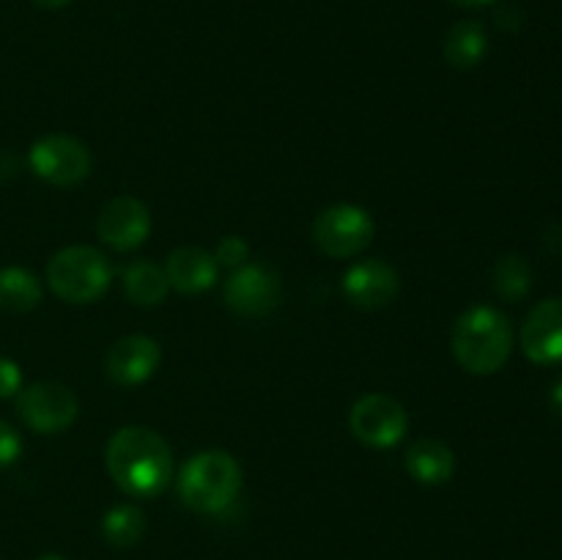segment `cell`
I'll return each mask as SVG.
<instances>
[{
    "mask_svg": "<svg viewBox=\"0 0 562 560\" xmlns=\"http://www.w3.org/2000/svg\"><path fill=\"white\" fill-rule=\"evenodd\" d=\"M104 464L121 492L137 500H148L170 486L173 450L154 428L124 426L108 439Z\"/></svg>",
    "mask_w": 562,
    "mask_h": 560,
    "instance_id": "obj_1",
    "label": "cell"
},
{
    "mask_svg": "<svg viewBox=\"0 0 562 560\" xmlns=\"http://www.w3.org/2000/svg\"><path fill=\"white\" fill-rule=\"evenodd\" d=\"M450 346H453L456 362L467 373L488 377L508 362L514 351V327L497 307L475 305L456 318Z\"/></svg>",
    "mask_w": 562,
    "mask_h": 560,
    "instance_id": "obj_2",
    "label": "cell"
},
{
    "mask_svg": "<svg viewBox=\"0 0 562 560\" xmlns=\"http://www.w3.org/2000/svg\"><path fill=\"white\" fill-rule=\"evenodd\" d=\"M241 492V467L225 450H201L179 475L181 503L198 514H223Z\"/></svg>",
    "mask_w": 562,
    "mask_h": 560,
    "instance_id": "obj_3",
    "label": "cell"
},
{
    "mask_svg": "<svg viewBox=\"0 0 562 560\" xmlns=\"http://www.w3.org/2000/svg\"><path fill=\"white\" fill-rule=\"evenodd\" d=\"M47 283L69 305H91L113 283V267L97 247L71 245L49 258Z\"/></svg>",
    "mask_w": 562,
    "mask_h": 560,
    "instance_id": "obj_4",
    "label": "cell"
},
{
    "mask_svg": "<svg viewBox=\"0 0 562 560\" xmlns=\"http://www.w3.org/2000/svg\"><path fill=\"white\" fill-rule=\"evenodd\" d=\"M373 217L357 203H335L324 209L313 223V242L329 258L360 256L373 242Z\"/></svg>",
    "mask_w": 562,
    "mask_h": 560,
    "instance_id": "obj_5",
    "label": "cell"
},
{
    "mask_svg": "<svg viewBox=\"0 0 562 560\" xmlns=\"http://www.w3.org/2000/svg\"><path fill=\"white\" fill-rule=\"evenodd\" d=\"M349 428L357 443L368 445V448H395L409 432V415L393 395L368 393L351 406Z\"/></svg>",
    "mask_w": 562,
    "mask_h": 560,
    "instance_id": "obj_6",
    "label": "cell"
},
{
    "mask_svg": "<svg viewBox=\"0 0 562 560\" xmlns=\"http://www.w3.org/2000/svg\"><path fill=\"white\" fill-rule=\"evenodd\" d=\"M27 165L38 179L53 187H77L93 168L91 152L71 135H44L27 152Z\"/></svg>",
    "mask_w": 562,
    "mask_h": 560,
    "instance_id": "obj_7",
    "label": "cell"
},
{
    "mask_svg": "<svg viewBox=\"0 0 562 560\" xmlns=\"http://www.w3.org/2000/svg\"><path fill=\"white\" fill-rule=\"evenodd\" d=\"M16 412L22 423L38 434L66 432L80 415V401L75 390L60 382L27 384L16 395Z\"/></svg>",
    "mask_w": 562,
    "mask_h": 560,
    "instance_id": "obj_8",
    "label": "cell"
},
{
    "mask_svg": "<svg viewBox=\"0 0 562 560\" xmlns=\"http://www.w3.org/2000/svg\"><path fill=\"white\" fill-rule=\"evenodd\" d=\"M225 305L245 318L267 316L278 307L280 278L267 264H241L223 285Z\"/></svg>",
    "mask_w": 562,
    "mask_h": 560,
    "instance_id": "obj_9",
    "label": "cell"
},
{
    "mask_svg": "<svg viewBox=\"0 0 562 560\" xmlns=\"http://www.w3.org/2000/svg\"><path fill=\"white\" fill-rule=\"evenodd\" d=\"M97 234L113 250H137L151 234V212L137 198L119 195L104 203L99 212Z\"/></svg>",
    "mask_w": 562,
    "mask_h": 560,
    "instance_id": "obj_10",
    "label": "cell"
},
{
    "mask_svg": "<svg viewBox=\"0 0 562 560\" xmlns=\"http://www.w3.org/2000/svg\"><path fill=\"white\" fill-rule=\"evenodd\" d=\"M162 362L159 344L148 335H126L119 338L104 355V373L119 388H137L157 373Z\"/></svg>",
    "mask_w": 562,
    "mask_h": 560,
    "instance_id": "obj_11",
    "label": "cell"
},
{
    "mask_svg": "<svg viewBox=\"0 0 562 560\" xmlns=\"http://www.w3.org/2000/svg\"><path fill=\"white\" fill-rule=\"evenodd\" d=\"M344 294L346 300L362 311H379L387 307L398 296L401 278L395 267H390L382 258H366L346 269L344 275Z\"/></svg>",
    "mask_w": 562,
    "mask_h": 560,
    "instance_id": "obj_12",
    "label": "cell"
},
{
    "mask_svg": "<svg viewBox=\"0 0 562 560\" xmlns=\"http://www.w3.org/2000/svg\"><path fill=\"white\" fill-rule=\"evenodd\" d=\"M521 349L536 366L562 362V300H543L521 324Z\"/></svg>",
    "mask_w": 562,
    "mask_h": 560,
    "instance_id": "obj_13",
    "label": "cell"
},
{
    "mask_svg": "<svg viewBox=\"0 0 562 560\" xmlns=\"http://www.w3.org/2000/svg\"><path fill=\"white\" fill-rule=\"evenodd\" d=\"M220 264L214 261V253L203 247H176L165 261V275H168L170 289L181 294H203L217 283Z\"/></svg>",
    "mask_w": 562,
    "mask_h": 560,
    "instance_id": "obj_14",
    "label": "cell"
},
{
    "mask_svg": "<svg viewBox=\"0 0 562 560\" xmlns=\"http://www.w3.org/2000/svg\"><path fill=\"white\" fill-rule=\"evenodd\" d=\"M406 472L423 486H442L456 472V453L448 443L434 437H423L412 443L404 459Z\"/></svg>",
    "mask_w": 562,
    "mask_h": 560,
    "instance_id": "obj_15",
    "label": "cell"
},
{
    "mask_svg": "<svg viewBox=\"0 0 562 560\" xmlns=\"http://www.w3.org/2000/svg\"><path fill=\"white\" fill-rule=\"evenodd\" d=\"M488 53L486 27L477 20H461L445 36V60L453 69H475Z\"/></svg>",
    "mask_w": 562,
    "mask_h": 560,
    "instance_id": "obj_16",
    "label": "cell"
},
{
    "mask_svg": "<svg viewBox=\"0 0 562 560\" xmlns=\"http://www.w3.org/2000/svg\"><path fill=\"white\" fill-rule=\"evenodd\" d=\"M170 283L165 267H157L151 261H132L124 269V294L132 305L154 307L162 305L168 296Z\"/></svg>",
    "mask_w": 562,
    "mask_h": 560,
    "instance_id": "obj_17",
    "label": "cell"
},
{
    "mask_svg": "<svg viewBox=\"0 0 562 560\" xmlns=\"http://www.w3.org/2000/svg\"><path fill=\"white\" fill-rule=\"evenodd\" d=\"M42 302V283L25 267H0V311L27 313Z\"/></svg>",
    "mask_w": 562,
    "mask_h": 560,
    "instance_id": "obj_18",
    "label": "cell"
},
{
    "mask_svg": "<svg viewBox=\"0 0 562 560\" xmlns=\"http://www.w3.org/2000/svg\"><path fill=\"white\" fill-rule=\"evenodd\" d=\"M143 533H146V516H143V511L137 505H115V508H110L104 514L102 536L113 547H135L143 538Z\"/></svg>",
    "mask_w": 562,
    "mask_h": 560,
    "instance_id": "obj_19",
    "label": "cell"
},
{
    "mask_svg": "<svg viewBox=\"0 0 562 560\" xmlns=\"http://www.w3.org/2000/svg\"><path fill=\"white\" fill-rule=\"evenodd\" d=\"M532 285V269L525 256H503L494 267V291L503 300H521Z\"/></svg>",
    "mask_w": 562,
    "mask_h": 560,
    "instance_id": "obj_20",
    "label": "cell"
},
{
    "mask_svg": "<svg viewBox=\"0 0 562 560\" xmlns=\"http://www.w3.org/2000/svg\"><path fill=\"white\" fill-rule=\"evenodd\" d=\"M247 258H250V245L241 236H225L214 250V261L228 269L241 267V264H247Z\"/></svg>",
    "mask_w": 562,
    "mask_h": 560,
    "instance_id": "obj_21",
    "label": "cell"
},
{
    "mask_svg": "<svg viewBox=\"0 0 562 560\" xmlns=\"http://www.w3.org/2000/svg\"><path fill=\"white\" fill-rule=\"evenodd\" d=\"M22 456V437L11 423L0 421V470L14 464Z\"/></svg>",
    "mask_w": 562,
    "mask_h": 560,
    "instance_id": "obj_22",
    "label": "cell"
},
{
    "mask_svg": "<svg viewBox=\"0 0 562 560\" xmlns=\"http://www.w3.org/2000/svg\"><path fill=\"white\" fill-rule=\"evenodd\" d=\"M22 390V371L11 357H0V399H16Z\"/></svg>",
    "mask_w": 562,
    "mask_h": 560,
    "instance_id": "obj_23",
    "label": "cell"
},
{
    "mask_svg": "<svg viewBox=\"0 0 562 560\" xmlns=\"http://www.w3.org/2000/svg\"><path fill=\"white\" fill-rule=\"evenodd\" d=\"M33 3L38 5V9H47V11H58V9H66V5L71 3V0H33Z\"/></svg>",
    "mask_w": 562,
    "mask_h": 560,
    "instance_id": "obj_24",
    "label": "cell"
},
{
    "mask_svg": "<svg viewBox=\"0 0 562 560\" xmlns=\"http://www.w3.org/2000/svg\"><path fill=\"white\" fill-rule=\"evenodd\" d=\"M448 3L461 5V9H477V5H488L494 3V0H448Z\"/></svg>",
    "mask_w": 562,
    "mask_h": 560,
    "instance_id": "obj_25",
    "label": "cell"
},
{
    "mask_svg": "<svg viewBox=\"0 0 562 560\" xmlns=\"http://www.w3.org/2000/svg\"><path fill=\"white\" fill-rule=\"evenodd\" d=\"M552 406L562 415V382H558L552 388Z\"/></svg>",
    "mask_w": 562,
    "mask_h": 560,
    "instance_id": "obj_26",
    "label": "cell"
},
{
    "mask_svg": "<svg viewBox=\"0 0 562 560\" xmlns=\"http://www.w3.org/2000/svg\"><path fill=\"white\" fill-rule=\"evenodd\" d=\"M36 560H66V558H60V555H42V558Z\"/></svg>",
    "mask_w": 562,
    "mask_h": 560,
    "instance_id": "obj_27",
    "label": "cell"
}]
</instances>
